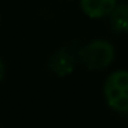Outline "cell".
<instances>
[{
    "label": "cell",
    "instance_id": "6da1fadb",
    "mask_svg": "<svg viewBox=\"0 0 128 128\" xmlns=\"http://www.w3.org/2000/svg\"><path fill=\"white\" fill-rule=\"evenodd\" d=\"M116 51L110 42L96 39L78 48V61L90 70H103L114 61Z\"/></svg>",
    "mask_w": 128,
    "mask_h": 128
},
{
    "label": "cell",
    "instance_id": "52a82bcc",
    "mask_svg": "<svg viewBox=\"0 0 128 128\" xmlns=\"http://www.w3.org/2000/svg\"><path fill=\"white\" fill-rule=\"evenodd\" d=\"M127 120H128V113H127Z\"/></svg>",
    "mask_w": 128,
    "mask_h": 128
},
{
    "label": "cell",
    "instance_id": "8992f818",
    "mask_svg": "<svg viewBox=\"0 0 128 128\" xmlns=\"http://www.w3.org/2000/svg\"><path fill=\"white\" fill-rule=\"evenodd\" d=\"M4 76H6V64L3 62V59L0 58V83L3 81Z\"/></svg>",
    "mask_w": 128,
    "mask_h": 128
},
{
    "label": "cell",
    "instance_id": "3957f363",
    "mask_svg": "<svg viewBox=\"0 0 128 128\" xmlns=\"http://www.w3.org/2000/svg\"><path fill=\"white\" fill-rule=\"evenodd\" d=\"M78 48L77 43H72L54 51L47 61L48 70L58 77L70 74L78 61Z\"/></svg>",
    "mask_w": 128,
    "mask_h": 128
},
{
    "label": "cell",
    "instance_id": "7a4b0ae2",
    "mask_svg": "<svg viewBox=\"0 0 128 128\" xmlns=\"http://www.w3.org/2000/svg\"><path fill=\"white\" fill-rule=\"evenodd\" d=\"M103 95L109 108L117 113H128V70H116L106 78Z\"/></svg>",
    "mask_w": 128,
    "mask_h": 128
},
{
    "label": "cell",
    "instance_id": "277c9868",
    "mask_svg": "<svg viewBox=\"0 0 128 128\" xmlns=\"http://www.w3.org/2000/svg\"><path fill=\"white\" fill-rule=\"evenodd\" d=\"M117 0H80L81 10L90 18H103L116 7Z\"/></svg>",
    "mask_w": 128,
    "mask_h": 128
},
{
    "label": "cell",
    "instance_id": "5b68a950",
    "mask_svg": "<svg viewBox=\"0 0 128 128\" xmlns=\"http://www.w3.org/2000/svg\"><path fill=\"white\" fill-rule=\"evenodd\" d=\"M110 28L116 33H128V4H116L109 14Z\"/></svg>",
    "mask_w": 128,
    "mask_h": 128
}]
</instances>
